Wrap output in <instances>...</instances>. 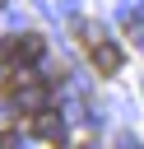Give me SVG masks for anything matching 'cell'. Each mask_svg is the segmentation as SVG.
I'll return each instance as SVG.
<instances>
[{"mask_svg":"<svg viewBox=\"0 0 144 149\" xmlns=\"http://www.w3.org/2000/svg\"><path fill=\"white\" fill-rule=\"evenodd\" d=\"M42 51H46V42H42L37 33H23V37H9V47H5V56H9L14 65H33V61H42Z\"/></svg>","mask_w":144,"mask_h":149,"instance_id":"1","label":"cell"},{"mask_svg":"<svg viewBox=\"0 0 144 149\" xmlns=\"http://www.w3.org/2000/svg\"><path fill=\"white\" fill-rule=\"evenodd\" d=\"M88 56H93L98 74H116V70H121V61H125V56H121V47H116V42H107V37H98Z\"/></svg>","mask_w":144,"mask_h":149,"instance_id":"2","label":"cell"},{"mask_svg":"<svg viewBox=\"0 0 144 149\" xmlns=\"http://www.w3.org/2000/svg\"><path fill=\"white\" fill-rule=\"evenodd\" d=\"M28 130H33V135H42V140H60V130H65V126H60V116H56L51 107H42V112H33V116H28Z\"/></svg>","mask_w":144,"mask_h":149,"instance_id":"3","label":"cell"},{"mask_svg":"<svg viewBox=\"0 0 144 149\" xmlns=\"http://www.w3.org/2000/svg\"><path fill=\"white\" fill-rule=\"evenodd\" d=\"M14 140H19L14 130H0V149H14Z\"/></svg>","mask_w":144,"mask_h":149,"instance_id":"4","label":"cell"}]
</instances>
